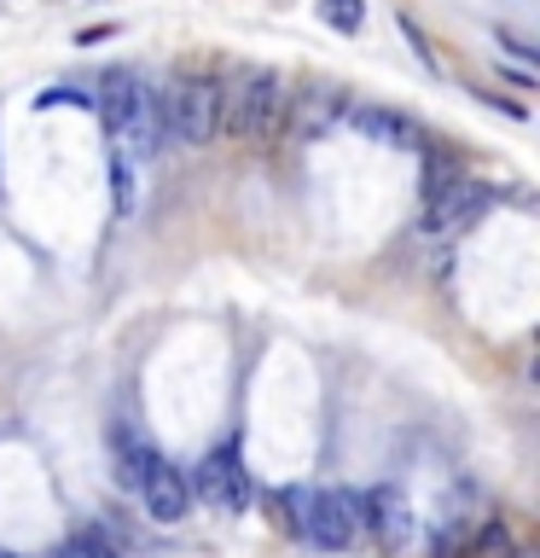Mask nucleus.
<instances>
[{
  "mask_svg": "<svg viewBox=\"0 0 540 558\" xmlns=\"http://www.w3.org/2000/svg\"><path fill=\"white\" fill-rule=\"evenodd\" d=\"M285 82L273 70H244L233 94H221V129H233L238 140H268L285 122Z\"/></svg>",
  "mask_w": 540,
  "mask_h": 558,
  "instance_id": "obj_2",
  "label": "nucleus"
},
{
  "mask_svg": "<svg viewBox=\"0 0 540 558\" xmlns=\"http://www.w3.org/2000/svg\"><path fill=\"white\" fill-rule=\"evenodd\" d=\"M186 488L204 506H216V512H244V500H250V483H244V465L233 448H209L198 460V471L186 477Z\"/></svg>",
  "mask_w": 540,
  "mask_h": 558,
  "instance_id": "obj_6",
  "label": "nucleus"
},
{
  "mask_svg": "<svg viewBox=\"0 0 540 558\" xmlns=\"http://www.w3.org/2000/svg\"><path fill=\"white\" fill-rule=\"evenodd\" d=\"M355 530H360V495H348V488H320V495H308L303 535L314 547L343 553L348 541H355Z\"/></svg>",
  "mask_w": 540,
  "mask_h": 558,
  "instance_id": "obj_5",
  "label": "nucleus"
},
{
  "mask_svg": "<svg viewBox=\"0 0 540 558\" xmlns=\"http://www.w3.org/2000/svg\"><path fill=\"white\" fill-rule=\"evenodd\" d=\"M465 558H512V535H505V523H488V530L470 541Z\"/></svg>",
  "mask_w": 540,
  "mask_h": 558,
  "instance_id": "obj_13",
  "label": "nucleus"
},
{
  "mask_svg": "<svg viewBox=\"0 0 540 558\" xmlns=\"http://www.w3.org/2000/svg\"><path fill=\"white\" fill-rule=\"evenodd\" d=\"M0 558H12V553H0Z\"/></svg>",
  "mask_w": 540,
  "mask_h": 558,
  "instance_id": "obj_16",
  "label": "nucleus"
},
{
  "mask_svg": "<svg viewBox=\"0 0 540 558\" xmlns=\"http://www.w3.org/2000/svg\"><path fill=\"white\" fill-rule=\"evenodd\" d=\"M360 523H372V535L383 541V547H401V541L413 535V506L395 483H383V488H372V495H360Z\"/></svg>",
  "mask_w": 540,
  "mask_h": 558,
  "instance_id": "obj_8",
  "label": "nucleus"
},
{
  "mask_svg": "<svg viewBox=\"0 0 540 558\" xmlns=\"http://www.w3.org/2000/svg\"><path fill=\"white\" fill-rule=\"evenodd\" d=\"M320 17L338 35H355L360 24H366V0H320Z\"/></svg>",
  "mask_w": 540,
  "mask_h": 558,
  "instance_id": "obj_11",
  "label": "nucleus"
},
{
  "mask_svg": "<svg viewBox=\"0 0 540 558\" xmlns=\"http://www.w3.org/2000/svg\"><path fill=\"white\" fill-rule=\"evenodd\" d=\"M111 181H116V204H122V209H128V204H134V174H128V163H122V157H116V169H111Z\"/></svg>",
  "mask_w": 540,
  "mask_h": 558,
  "instance_id": "obj_15",
  "label": "nucleus"
},
{
  "mask_svg": "<svg viewBox=\"0 0 540 558\" xmlns=\"http://www.w3.org/2000/svg\"><path fill=\"white\" fill-rule=\"evenodd\" d=\"M488 204H494V186L488 181H442L425 204V233L430 239H459L488 216Z\"/></svg>",
  "mask_w": 540,
  "mask_h": 558,
  "instance_id": "obj_4",
  "label": "nucleus"
},
{
  "mask_svg": "<svg viewBox=\"0 0 540 558\" xmlns=\"http://www.w3.org/2000/svg\"><path fill=\"white\" fill-rule=\"evenodd\" d=\"M99 111H105V129H111V140L122 151H134V157L157 151V140H163V105H157V94L139 76L116 70L99 94Z\"/></svg>",
  "mask_w": 540,
  "mask_h": 558,
  "instance_id": "obj_1",
  "label": "nucleus"
},
{
  "mask_svg": "<svg viewBox=\"0 0 540 558\" xmlns=\"http://www.w3.org/2000/svg\"><path fill=\"white\" fill-rule=\"evenodd\" d=\"M401 35H407V41H413V52H418V59H425V64L435 70V52H430V41H425V29H418L413 17H401Z\"/></svg>",
  "mask_w": 540,
  "mask_h": 558,
  "instance_id": "obj_14",
  "label": "nucleus"
},
{
  "mask_svg": "<svg viewBox=\"0 0 540 558\" xmlns=\"http://www.w3.org/2000/svg\"><path fill=\"white\" fill-rule=\"evenodd\" d=\"M151 465H157V448L146 442V436H139V430H116V483L139 488Z\"/></svg>",
  "mask_w": 540,
  "mask_h": 558,
  "instance_id": "obj_10",
  "label": "nucleus"
},
{
  "mask_svg": "<svg viewBox=\"0 0 540 558\" xmlns=\"http://www.w3.org/2000/svg\"><path fill=\"white\" fill-rule=\"evenodd\" d=\"M59 558H116V547H111L99 530H76V535L59 547Z\"/></svg>",
  "mask_w": 540,
  "mask_h": 558,
  "instance_id": "obj_12",
  "label": "nucleus"
},
{
  "mask_svg": "<svg viewBox=\"0 0 540 558\" xmlns=\"http://www.w3.org/2000/svg\"><path fill=\"white\" fill-rule=\"evenodd\" d=\"M343 122H348V129H355L360 140H372V146H390V151H418V146H425L418 122L401 117V111H383V105H348Z\"/></svg>",
  "mask_w": 540,
  "mask_h": 558,
  "instance_id": "obj_7",
  "label": "nucleus"
},
{
  "mask_svg": "<svg viewBox=\"0 0 540 558\" xmlns=\"http://www.w3.org/2000/svg\"><path fill=\"white\" fill-rule=\"evenodd\" d=\"M139 500H146V512H151L157 523H181L186 506H192V488H186V477H181L169 460H157V465L146 471V483H139Z\"/></svg>",
  "mask_w": 540,
  "mask_h": 558,
  "instance_id": "obj_9",
  "label": "nucleus"
},
{
  "mask_svg": "<svg viewBox=\"0 0 540 558\" xmlns=\"http://www.w3.org/2000/svg\"><path fill=\"white\" fill-rule=\"evenodd\" d=\"M163 105V134H174L181 146H209L221 134V82L216 76H181L169 94H157Z\"/></svg>",
  "mask_w": 540,
  "mask_h": 558,
  "instance_id": "obj_3",
  "label": "nucleus"
}]
</instances>
